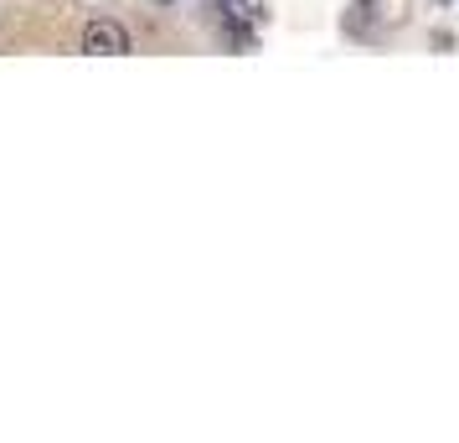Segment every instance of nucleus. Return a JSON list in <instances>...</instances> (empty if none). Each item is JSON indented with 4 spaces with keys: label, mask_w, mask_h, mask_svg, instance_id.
I'll return each mask as SVG.
<instances>
[{
    "label": "nucleus",
    "mask_w": 459,
    "mask_h": 443,
    "mask_svg": "<svg viewBox=\"0 0 459 443\" xmlns=\"http://www.w3.org/2000/svg\"><path fill=\"white\" fill-rule=\"evenodd\" d=\"M83 52H93V57H125L129 31L119 21H108V16H99V21L83 26Z\"/></svg>",
    "instance_id": "obj_1"
}]
</instances>
